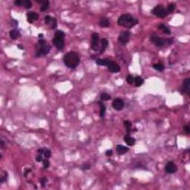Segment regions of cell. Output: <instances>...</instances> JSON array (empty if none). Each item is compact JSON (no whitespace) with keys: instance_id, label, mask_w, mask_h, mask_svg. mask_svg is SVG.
Instances as JSON below:
<instances>
[{"instance_id":"obj_39","label":"cell","mask_w":190,"mask_h":190,"mask_svg":"<svg viewBox=\"0 0 190 190\" xmlns=\"http://www.w3.org/2000/svg\"><path fill=\"white\" fill-rule=\"evenodd\" d=\"M45 149L44 148H40V149H39L38 152H39V154H40V155H43L44 152H45Z\"/></svg>"},{"instance_id":"obj_21","label":"cell","mask_w":190,"mask_h":190,"mask_svg":"<svg viewBox=\"0 0 190 190\" xmlns=\"http://www.w3.org/2000/svg\"><path fill=\"white\" fill-rule=\"evenodd\" d=\"M158 28L161 31H163L164 33H166V34H170V33H171L170 29H169L167 26H166L165 25H163V24H160Z\"/></svg>"},{"instance_id":"obj_29","label":"cell","mask_w":190,"mask_h":190,"mask_svg":"<svg viewBox=\"0 0 190 190\" xmlns=\"http://www.w3.org/2000/svg\"><path fill=\"white\" fill-rule=\"evenodd\" d=\"M123 124H124V126L126 128L127 132H129L131 130V123L128 120H126V121H124Z\"/></svg>"},{"instance_id":"obj_6","label":"cell","mask_w":190,"mask_h":190,"mask_svg":"<svg viewBox=\"0 0 190 190\" xmlns=\"http://www.w3.org/2000/svg\"><path fill=\"white\" fill-rule=\"evenodd\" d=\"M112 107L117 111H121L124 108V101L120 98H115L112 102Z\"/></svg>"},{"instance_id":"obj_14","label":"cell","mask_w":190,"mask_h":190,"mask_svg":"<svg viewBox=\"0 0 190 190\" xmlns=\"http://www.w3.org/2000/svg\"><path fill=\"white\" fill-rule=\"evenodd\" d=\"M38 19H39V15H38V14H36L35 12L31 11L27 14V20L30 23H33V22L36 21Z\"/></svg>"},{"instance_id":"obj_8","label":"cell","mask_w":190,"mask_h":190,"mask_svg":"<svg viewBox=\"0 0 190 190\" xmlns=\"http://www.w3.org/2000/svg\"><path fill=\"white\" fill-rule=\"evenodd\" d=\"M151 41L158 47H162L163 45H165V44L166 43V39L160 38L157 36H152L151 37Z\"/></svg>"},{"instance_id":"obj_15","label":"cell","mask_w":190,"mask_h":190,"mask_svg":"<svg viewBox=\"0 0 190 190\" xmlns=\"http://www.w3.org/2000/svg\"><path fill=\"white\" fill-rule=\"evenodd\" d=\"M116 150H117V152L119 154V155H123L125 153H126L128 151V149L124 146H122V145H117L116 146Z\"/></svg>"},{"instance_id":"obj_25","label":"cell","mask_w":190,"mask_h":190,"mask_svg":"<svg viewBox=\"0 0 190 190\" xmlns=\"http://www.w3.org/2000/svg\"><path fill=\"white\" fill-rule=\"evenodd\" d=\"M49 5H50V2H49V1H45L42 5V6H41V8H40V11H47L48 9L49 8Z\"/></svg>"},{"instance_id":"obj_26","label":"cell","mask_w":190,"mask_h":190,"mask_svg":"<svg viewBox=\"0 0 190 190\" xmlns=\"http://www.w3.org/2000/svg\"><path fill=\"white\" fill-rule=\"evenodd\" d=\"M153 68H154L155 70L159 71H162L164 70V65L161 63H158L153 65Z\"/></svg>"},{"instance_id":"obj_31","label":"cell","mask_w":190,"mask_h":190,"mask_svg":"<svg viewBox=\"0 0 190 190\" xmlns=\"http://www.w3.org/2000/svg\"><path fill=\"white\" fill-rule=\"evenodd\" d=\"M175 9V5L173 4V3H171L169 4L168 6H167V11L168 12H173Z\"/></svg>"},{"instance_id":"obj_13","label":"cell","mask_w":190,"mask_h":190,"mask_svg":"<svg viewBox=\"0 0 190 190\" xmlns=\"http://www.w3.org/2000/svg\"><path fill=\"white\" fill-rule=\"evenodd\" d=\"M109 69V71L112 72V73H117L120 71V66L119 65L115 63V62H113V61H110V63H109L108 66H107Z\"/></svg>"},{"instance_id":"obj_34","label":"cell","mask_w":190,"mask_h":190,"mask_svg":"<svg viewBox=\"0 0 190 190\" xmlns=\"http://www.w3.org/2000/svg\"><path fill=\"white\" fill-rule=\"evenodd\" d=\"M42 163H43V166H44V168L47 169V168H48V167H49L50 163H49V160H47V158L42 160Z\"/></svg>"},{"instance_id":"obj_41","label":"cell","mask_w":190,"mask_h":190,"mask_svg":"<svg viewBox=\"0 0 190 190\" xmlns=\"http://www.w3.org/2000/svg\"><path fill=\"white\" fill-rule=\"evenodd\" d=\"M112 154H113V152H112L111 150H108V151H106V156H108V157L111 156Z\"/></svg>"},{"instance_id":"obj_42","label":"cell","mask_w":190,"mask_h":190,"mask_svg":"<svg viewBox=\"0 0 190 190\" xmlns=\"http://www.w3.org/2000/svg\"><path fill=\"white\" fill-rule=\"evenodd\" d=\"M43 36H44V35H43L42 33H39V38H42Z\"/></svg>"},{"instance_id":"obj_43","label":"cell","mask_w":190,"mask_h":190,"mask_svg":"<svg viewBox=\"0 0 190 190\" xmlns=\"http://www.w3.org/2000/svg\"><path fill=\"white\" fill-rule=\"evenodd\" d=\"M17 47L19 48V49H23V47H22L21 45H17Z\"/></svg>"},{"instance_id":"obj_9","label":"cell","mask_w":190,"mask_h":190,"mask_svg":"<svg viewBox=\"0 0 190 190\" xmlns=\"http://www.w3.org/2000/svg\"><path fill=\"white\" fill-rule=\"evenodd\" d=\"M51 51V46L49 45H45L43 47L38 48L36 52V57H42L45 55H47L48 54H49Z\"/></svg>"},{"instance_id":"obj_30","label":"cell","mask_w":190,"mask_h":190,"mask_svg":"<svg viewBox=\"0 0 190 190\" xmlns=\"http://www.w3.org/2000/svg\"><path fill=\"white\" fill-rule=\"evenodd\" d=\"M65 36V33H64L63 31L59 30V31H57L55 32V36H57V37H61V38H64Z\"/></svg>"},{"instance_id":"obj_38","label":"cell","mask_w":190,"mask_h":190,"mask_svg":"<svg viewBox=\"0 0 190 190\" xmlns=\"http://www.w3.org/2000/svg\"><path fill=\"white\" fill-rule=\"evenodd\" d=\"M183 129H184V131H186V134H190V128L189 126H185L183 127Z\"/></svg>"},{"instance_id":"obj_32","label":"cell","mask_w":190,"mask_h":190,"mask_svg":"<svg viewBox=\"0 0 190 190\" xmlns=\"http://www.w3.org/2000/svg\"><path fill=\"white\" fill-rule=\"evenodd\" d=\"M126 80L128 84H131H131L134 82V77L132 75H128V76L127 77Z\"/></svg>"},{"instance_id":"obj_23","label":"cell","mask_w":190,"mask_h":190,"mask_svg":"<svg viewBox=\"0 0 190 190\" xmlns=\"http://www.w3.org/2000/svg\"><path fill=\"white\" fill-rule=\"evenodd\" d=\"M143 79H142V77L137 76L134 78V83H135V86L136 87H140L141 86L142 84H143Z\"/></svg>"},{"instance_id":"obj_10","label":"cell","mask_w":190,"mask_h":190,"mask_svg":"<svg viewBox=\"0 0 190 190\" xmlns=\"http://www.w3.org/2000/svg\"><path fill=\"white\" fill-rule=\"evenodd\" d=\"M177 168L176 165L174 164L173 162H172V161L168 162L167 164L166 165L165 171L168 174H174V173H175L177 172Z\"/></svg>"},{"instance_id":"obj_40","label":"cell","mask_w":190,"mask_h":190,"mask_svg":"<svg viewBox=\"0 0 190 190\" xmlns=\"http://www.w3.org/2000/svg\"><path fill=\"white\" fill-rule=\"evenodd\" d=\"M91 168V166H90V165H88V164H84L83 166H82V169H89Z\"/></svg>"},{"instance_id":"obj_36","label":"cell","mask_w":190,"mask_h":190,"mask_svg":"<svg viewBox=\"0 0 190 190\" xmlns=\"http://www.w3.org/2000/svg\"><path fill=\"white\" fill-rule=\"evenodd\" d=\"M42 155H40V154H39L37 156H36V160L37 161V162H41V161H42Z\"/></svg>"},{"instance_id":"obj_11","label":"cell","mask_w":190,"mask_h":190,"mask_svg":"<svg viewBox=\"0 0 190 190\" xmlns=\"http://www.w3.org/2000/svg\"><path fill=\"white\" fill-rule=\"evenodd\" d=\"M45 22L51 25V28L52 29H55L57 26V20L51 16H45Z\"/></svg>"},{"instance_id":"obj_4","label":"cell","mask_w":190,"mask_h":190,"mask_svg":"<svg viewBox=\"0 0 190 190\" xmlns=\"http://www.w3.org/2000/svg\"><path fill=\"white\" fill-rule=\"evenodd\" d=\"M130 36H131V33L128 31L120 32L118 36V42L122 45H126L129 42Z\"/></svg>"},{"instance_id":"obj_35","label":"cell","mask_w":190,"mask_h":190,"mask_svg":"<svg viewBox=\"0 0 190 190\" xmlns=\"http://www.w3.org/2000/svg\"><path fill=\"white\" fill-rule=\"evenodd\" d=\"M47 181H48V180L46 177H42V178L41 179V180H40V182H41V186H42V187H45V183H46V182H47Z\"/></svg>"},{"instance_id":"obj_27","label":"cell","mask_w":190,"mask_h":190,"mask_svg":"<svg viewBox=\"0 0 190 190\" xmlns=\"http://www.w3.org/2000/svg\"><path fill=\"white\" fill-rule=\"evenodd\" d=\"M100 98L102 100H104V101H106V100H109L111 99V97L110 95L108 94L107 93H103L100 95Z\"/></svg>"},{"instance_id":"obj_2","label":"cell","mask_w":190,"mask_h":190,"mask_svg":"<svg viewBox=\"0 0 190 190\" xmlns=\"http://www.w3.org/2000/svg\"><path fill=\"white\" fill-rule=\"evenodd\" d=\"M138 22V19L134 18L129 14H122L117 19V24L120 26H123L127 28H131L136 25Z\"/></svg>"},{"instance_id":"obj_17","label":"cell","mask_w":190,"mask_h":190,"mask_svg":"<svg viewBox=\"0 0 190 190\" xmlns=\"http://www.w3.org/2000/svg\"><path fill=\"white\" fill-rule=\"evenodd\" d=\"M99 25H100V26L102 27V28H107V27L109 26L110 22H109V20L108 19H106V18H103V19H101L100 20Z\"/></svg>"},{"instance_id":"obj_33","label":"cell","mask_w":190,"mask_h":190,"mask_svg":"<svg viewBox=\"0 0 190 190\" xmlns=\"http://www.w3.org/2000/svg\"><path fill=\"white\" fill-rule=\"evenodd\" d=\"M43 155H44V156H45V158H50L51 157V152L50 150H48V149H45V152H44Z\"/></svg>"},{"instance_id":"obj_28","label":"cell","mask_w":190,"mask_h":190,"mask_svg":"<svg viewBox=\"0 0 190 190\" xmlns=\"http://www.w3.org/2000/svg\"><path fill=\"white\" fill-rule=\"evenodd\" d=\"M7 178H8V173H7V172H3V173L1 175V178H0L1 183L5 182L7 180Z\"/></svg>"},{"instance_id":"obj_22","label":"cell","mask_w":190,"mask_h":190,"mask_svg":"<svg viewBox=\"0 0 190 190\" xmlns=\"http://www.w3.org/2000/svg\"><path fill=\"white\" fill-rule=\"evenodd\" d=\"M98 104L100 105V117H103L105 116V114H106V108L105 106V105L103 104V102H100L99 101L98 102Z\"/></svg>"},{"instance_id":"obj_3","label":"cell","mask_w":190,"mask_h":190,"mask_svg":"<svg viewBox=\"0 0 190 190\" xmlns=\"http://www.w3.org/2000/svg\"><path fill=\"white\" fill-rule=\"evenodd\" d=\"M152 13L154 15L158 16V17H161V18L166 16L169 14L167 10L165 9L163 5H158L155 8H154L152 11Z\"/></svg>"},{"instance_id":"obj_18","label":"cell","mask_w":190,"mask_h":190,"mask_svg":"<svg viewBox=\"0 0 190 190\" xmlns=\"http://www.w3.org/2000/svg\"><path fill=\"white\" fill-rule=\"evenodd\" d=\"M110 60L109 59H97L96 63L98 65H103V66H108L109 63H110Z\"/></svg>"},{"instance_id":"obj_37","label":"cell","mask_w":190,"mask_h":190,"mask_svg":"<svg viewBox=\"0 0 190 190\" xmlns=\"http://www.w3.org/2000/svg\"><path fill=\"white\" fill-rule=\"evenodd\" d=\"M14 4L17 6H22V0H16L14 2Z\"/></svg>"},{"instance_id":"obj_7","label":"cell","mask_w":190,"mask_h":190,"mask_svg":"<svg viewBox=\"0 0 190 190\" xmlns=\"http://www.w3.org/2000/svg\"><path fill=\"white\" fill-rule=\"evenodd\" d=\"M53 44L56 46V48L58 50H63L64 48L65 45V42H64V38L61 37H57V36H54V38L52 40Z\"/></svg>"},{"instance_id":"obj_1","label":"cell","mask_w":190,"mask_h":190,"mask_svg":"<svg viewBox=\"0 0 190 190\" xmlns=\"http://www.w3.org/2000/svg\"><path fill=\"white\" fill-rule=\"evenodd\" d=\"M63 62L65 65L71 69L76 68L79 65L80 62V57L78 53L75 51L68 52L63 57Z\"/></svg>"},{"instance_id":"obj_16","label":"cell","mask_w":190,"mask_h":190,"mask_svg":"<svg viewBox=\"0 0 190 190\" xmlns=\"http://www.w3.org/2000/svg\"><path fill=\"white\" fill-rule=\"evenodd\" d=\"M100 42H101V47L100 48V52L102 54L106 49V48L109 46V41L106 39H102Z\"/></svg>"},{"instance_id":"obj_20","label":"cell","mask_w":190,"mask_h":190,"mask_svg":"<svg viewBox=\"0 0 190 190\" xmlns=\"http://www.w3.org/2000/svg\"><path fill=\"white\" fill-rule=\"evenodd\" d=\"M123 140L126 141V142L127 143V145L130 146H132L135 144V139L131 137H129V136H125Z\"/></svg>"},{"instance_id":"obj_5","label":"cell","mask_w":190,"mask_h":190,"mask_svg":"<svg viewBox=\"0 0 190 190\" xmlns=\"http://www.w3.org/2000/svg\"><path fill=\"white\" fill-rule=\"evenodd\" d=\"M99 43H100V36H99V34L97 33H94L92 34V36H91V48L93 51H98L100 50V45H99Z\"/></svg>"},{"instance_id":"obj_12","label":"cell","mask_w":190,"mask_h":190,"mask_svg":"<svg viewBox=\"0 0 190 190\" xmlns=\"http://www.w3.org/2000/svg\"><path fill=\"white\" fill-rule=\"evenodd\" d=\"M181 91L183 93L186 94H190V79L189 78H186L183 81V83L181 87Z\"/></svg>"},{"instance_id":"obj_24","label":"cell","mask_w":190,"mask_h":190,"mask_svg":"<svg viewBox=\"0 0 190 190\" xmlns=\"http://www.w3.org/2000/svg\"><path fill=\"white\" fill-rule=\"evenodd\" d=\"M22 6H24L27 9H30L32 7L31 2L29 0H22Z\"/></svg>"},{"instance_id":"obj_19","label":"cell","mask_w":190,"mask_h":190,"mask_svg":"<svg viewBox=\"0 0 190 190\" xmlns=\"http://www.w3.org/2000/svg\"><path fill=\"white\" fill-rule=\"evenodd\" d=\"M20 36V33L17 29H13L10 31V37L13 39H16Z\"/></svg>"}]
</instances>
